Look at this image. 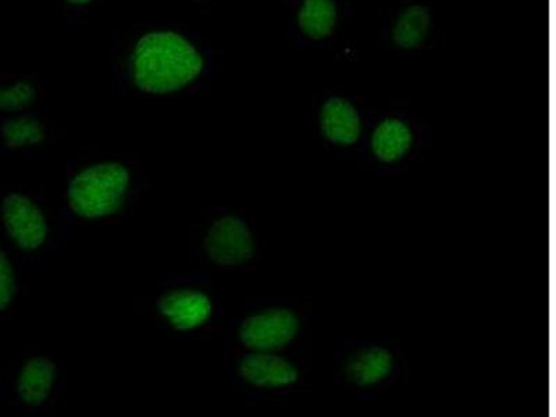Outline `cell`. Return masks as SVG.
<instances>
[{"label": "cell", "mask_w": 556, "mask_h": 417, "mask_svg": "<svg viewBox=\"0 0 556 417\" xmlns=\"http://www.w3.org/2000/svg\"><path fill=\"white\" fill-rule=\"evenodd\" d=\"M205 250L216 265L238 266L251 260L255 247L247 223L240 217L225 216L208 228Z\"/></svg>", "instance_id": "3957f363"}, {"label": "cell", "mask_w": 556, "mask_h": 417, "mask_svg": "<svg viewBox=\"0 0 556 417\" xmlns=\"http://www.w3.org/2000/svg\"><path fill=\"white\" fill-rule=\"evenodd\" d=\"M4 227L23 251H35L48 237V223L41 208L20 193H10L2 205Z\"/></svg>", "instance_id": "5b68a950"}, {"label": "cell", "mask_w": 556, "mask_h": 417, "mask_svg": "<svg viewBox=\"0 0 556 417\" xmlns=\"http://www.w3.org/2000/svg\"><path fill=\"white\" fill-rule=\"evenodd\" d=\"M321 128L331 142L340 143V146H352L361 134L359 114L344 99H330L323 106Z\"/></svg>", "instance_id": "ba28073f"}, {"label": "cell", "mask_w": 556, "mask_h": 417, "mask_svg": "<svg viewBox=\"0 0 556 417\" xmlns=\"http://www.w3.org/2000/svg\"><path fill=\"white\" fill-rule=\"evenodd\" d=\"M336 20L337 9L332 0H305L298 16L302 31L315 39L329 37Z\"/></svg>", "instance_id": "7c38bea8"}, {"label": "cell", "mask_w": 556, "mask_h": 417, "mask_svg": "<svg viewBox=\"0 0 556 417\" xmlns=\"http://www.w3.org/2000/svg\"><path fill=\"white\" fill-rule=\"evenodd\" d=\"M374 151L382 162H395L408 152L412 146V132L405 123L386 121L374 134Z\"/></svg>", "instance_id": "30bf717a"}, {"label": "cell", "mask_w": 556, "mask_h": 417, "mask_svg": "<svg viewBox=\"0 0 556 417\" xmlns=\"http://www.w3.org/2000/svg\"><path fill=\"white\" fill-rule=\"evenodd\" d=\"M240 374L243 380L263 389H278L298 380L295 367L269 352L256 351L255 354L243 357Z\"/></svg>", "instance_id": "52a82bcc"}, {"label": "cell", "mask_w": 556, "mask_h": 417, "mask_svg": "<svg viewBox=\"0 0 556 417\" xmlns=\"http://www.w3.org/2000/svg\"><path fill=\"white\" fill-rule=\"evenodd\" d=\"M37 99V88L28 79H20L12 86H0V111L17 113L26 111Z\"/></svg>", "instance_id": "9a60e30c"}, {"label": "cell", "mask_w": 556, "mask_h": 417, "mask_svg": "<svg viewBox=\"0 0 556 417\" xmlns=\"http://www.w3.org/2000/svg\"><path fill=\"white\" fill-rule=\"evenodd\" d=\"M203 70L205 58L197 45L173 29L143 34L130 56L134 86L151 96L180 92L195 83Z\"/></svg>", "instance_id": "6da1fadb"}, {"label": "cell", "mask_w": 556, "mask_h": 417, "mask_svg": "<svg viewBox=\"0 0 556 417\" xmlns=\"http://www.w3.org/2000/svg\"><path fill=\"white\" fill-rule=\"evenodd\" d=\"M159 312L178 331L195 330L212 316V302L197 290H173L159 300Z\"/></svg>", "instance_id": "8992f818"}, {"label": "cell", "mask_w": 556, "mask_h": 417, "mask_svg": "<svg viewBox=\"0 0 556 417\" xmlns=\"http://www.w3.org/2000/svg\"><path fill=\"white\" fill-rule=\"evenodd\" d=\"M56 380V366L47 357H34L23 366L18 376L20 399L29 406L42 405L48 400Z\"/></svg>", "instance_id": "9c48e42d"}, {"label": "cell", "mask_w": 556, "mask_h": 417, "mask_svg": "<svg viewBox=\"0 0 556 417\" xmlns=\"http://www.w3.org/2000/svg\"><path fill=\"white\" fill-rule=\"evenodd\" d=\"M14 294H16V277H14L13 266L8 256L0 251V312L12 304Z\"/></svg>", "instance_id": "2e32d148"}, {"label": "cell", "mask_w": 556, "mask_h": 417, "mask_svg": "<svg viewBox=\"0 0 556 417\" xmlns=\"http://www.w3.org/2000/svg\"><path fill=\"white\" fill-rule=\"evenodd\" d=\"M392 369V356L382 348H370L361 352L348 366V376L357 386L376 384L384 379Z\"/></svg>", "instance_id": "8fae6325"}, {"label": "cell", "mask_w": 556, "mask_h": 417, "mask_svg": "<svg viewBox=\"0 0 556 417\" xmlns=\"http://www.w3.org/2000/svg\"><path fill=\"white\" fill-rule=\"evenodd\" d=\"M64 2L72 4V7L84 8L88 7V4H91L92 2H96V0H64Z\"/></svg>", "instance_id": "e0dca14e"}, {"label": "cell", "mask_w": 556, "mask_h": 417, "mask_svg": "<svg viewBox=\"0 0 556 417\" xmlns=\"http://www.w3.org/2000/svg\"><path fill=\"white\" fill-rule=\"evenodd\" d=\"M2 138L10 149H22L39 146L47 137L43 124L31 116H17L3 123Z\"/></svg>", "instance_id": "5bb4252c"}, {"label": "cell", "mask_w": 556, "mask_h": 417, "mask_svg": "<svg viewBox=\"0 0 556 417\" xmlns=\"http://www.w3.org/2000/svg\"><path fill=\"white\" fill-rule=\"evenodd\" d=\"M300 321L291 311L270 309L256 313L242 323L240 337L251 350L271 352L281 350L295 339Z\"/></svg>", "instance_id": "277c9868"}, {"label": "cell", "mask_w": 556, "mask_h": 417, "mask_svg": "<svg viewBox=\"0 0 556 417\" xmlns=\"http://www.w3.org/2000/svg\"><path fill=\"white\" fill-rule=\"evenodd\" d=\"M130 178L128 168L116 162L84 168L70 182V207L84 218L114 215L126 200Z\"/></svg>", "instance_id": "7a4b0ae2"}, {"label": "cell", "mask_w": 556, "mask_h": 417, "mask_svg": "<svg viewBox=\"0 0 556 417\" xmlns=\"http://www.w3.org/2000/svg\"><path fill=\"white\" fill-rule=\"evenodd\" d=\"M429 26V12L421 7H412L402 13V16L395 24L392 37H394V41L399 47L414 49L425 41Z\"/></svg>", "instance_id": "4fadbf2b"}]
</instances>
